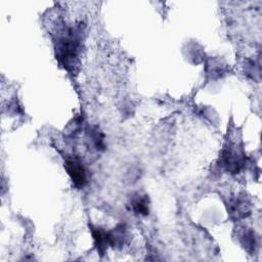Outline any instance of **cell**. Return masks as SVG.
Wrapping results in <instances>:
<instances>
[{
    "instance_id": "6da1fadb",
    "label": "cell",
    "mask_w": 262,
    "mask_h": 262,
    "mask_svg": "<svg viewBox=\"0 0 262 262\" xmlns=\"http://www.w3.org/2000/svg\"><path fill=\"white\" fill-rule=\"evenodd\" d=\"M57 55L64 67L73 68L76 64L80 51V41L75 30H68L64 36L57 41Z\"/></svg>"
},
{
    "instance_id": "7a4b0ae2",
    "label": "cell",
    "mask_w": 262,
    "mask_h": 262,
    "mask_svg": "<svg viewBox=\"0 0 262 262\" xmlns=\"http://www.w3.org/2000/svg\"><path fill=\"white\" fill-rule=\"evenodd\" d=\"M221 164L229 172L236 173L242 169L244 165V159L237 149L229 147L225 149L221 156Z\"/></svg>"
},
{
    "instance_id": "3957f363",
    "label": "cell",
    "mask_w": 262,
    "mask_h": 262,
    "mask_svg": "<svg viewBox=\"0 0 262 262\" xmlns=\"http://www.w3.org/2000/svg\"><path fill=\"white\" fill-rule=\"evenodd\" d=\"M64 166L74 184L79 187L84 186V184L87 181V178H86V171L83 165L76 160H67Z\"/></svg>"
},
{
    "instance_id": "277c9868",
    "label": "cell",
    "mask_w": 262,
    "mask_h": 262,
    "mask_svg": "<svg viewBox=\"0 0 262 262\" xmlns=\"http://www.w3.org/2000/svg\"><path fill=\"white\" fill-rule=\"evenodd\" d=\"M92 235L95 246L99 252H103L106 249V247L110 246L108 232H105L100 228H94L92 230Z\"/></svg>"
},
{
    "instance_id": "5b68a950",
    "label": "cell",
    "mask_w": 262,
    "mask_h": 262,
    "mask_svg": "<svg viewBox=\"0 0 262 262\" xmlns=\"http://www.w3.org/2000/svg\"><path fill=\"white\" fill-rule=\"evenodd\" d=\"M230 212L235 218H243L247 216L248 212V206L245 202V200L236 199L230 203Z\"/></svg>"
},
{
    "instance_id": "8992f818",
    "label": "cell",
    "mask_w": 262,
    "mask_h": 262,
    "mask_svg": "<svg viewBox=\"0 0 262 262\" xmlns=\"http://www.w3.org/2000/svg\"><path fill=\"white\" fill-rule=\"evenodd\" d=\"M132 208L136 214L147 215L148 214V201L145 195H137L132 201Z\"/></svg>"
}]
</instances>
